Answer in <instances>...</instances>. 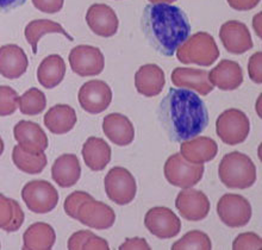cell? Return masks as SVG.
<instances>
[{
  "mask_svg": "<svg viewBox=\"0 0 262 250\" xmlns=\"http://www.w3.org/2000/svg\"><path fill=\"white\" fill-rule=\"evenodd\" d=\"M78 121L74 108L66 104L50 107L45 115V125L54 135H64L74 128Z\"/></svg>",
  "mask_w": 262,
  "mask_h": 250,
  "instance_id": "cell-26",
  "label": "cell"
},
{
  "mask_svg": "<svg viewBox=\"0 0 262 250\" xmlns=\"http://www.w3.org/2000/svg\"><path fill=\"white\" fill-rule=\"evenodd\" d=\"M176 208L184 219L199 222L205 219L210 212V200L202 191L183 188L176 200Z\"/></svg>",
  "mask_w": 262,
  "mask_h": 250,
  "instance_id": "cell-14",
  "label": "cell"
},
{
  "mask_svg": "<svg viewBox=\"0 0 262 250\" xmlns=\"http://www.w3.org/2000/svg\"><path fill=\"white\" fill-rule=\"evenodd\" d=\"M66 75L64 60L57 54L49 55L42 60L37 68V80L45 88H55L62 82Z\"/></svg>",
  "mask_w": 262,
  "mask_h": 250,
  "instance_id": "cell-28",
  "label": "cell"
},
{
  "mask_svg": "<svg viewBox=\"0 0 262 250\" xmlns=\"http://www.w3.org/2000/svg\"><path fill=\"white\" fill-rule=\"evenodd\" d=\"M119 250H150V245L148 244V242L144 238L141 237H135V238H126L124 243L119 245Z\"/></svg>",
  "mask_w": 262,
  "mask_h": 250,
  "instance_id": "cell-40",
  "label": "cell"
},
{
  "mask_svg": "<svg viewBox=\"0 0 262 250\" xmlns=\"http://www.w3.org/2000/svg\"><path fill=\"white\" fill-rule=\"evenodd\" d=\"M205 167L204 165H194L185 160L180 153L173 154L167 158L163 174L166 180L172 186L180 188H191L199 184L203 179Z\"/></svg>",
  "mask_w": 262,
  "mask_h": 250,
  "instance_id": "cell-7",
  "label": "cell"
},
{
  "mask_svg": "<svg viewBox=\"0 0 262 250\" xmlns=\"http://www.w3.org/2000/svg\"><path fill=\"white\" fill-rule=\"evenodd\" d=\"M141 28L145 39L159 54L173 56L190 37V20L180 7L169 4H150L144 7Z\"/></svg>",
  "mask_w": 262,
  "mask_h": 250,
  "instance_id": "cell-2",
  "label": "cell"
},
{
  "mask_svg": "<svg viewBox=\"0 0 262 250\" xmlns=\"http://www.w3.org/2000/svg\"><path fill=\"white\" fill-rule=\"evenodd\" d=\"M165 85V72L158 64H143L138 68L135 74V87H136L137 92L147 98L159 96Z\"/></svg>",
  "mask_w": 262,
  "mask_h": 250,
  "instance_id": "cell-20",
  "label": "cell"
},
{
  "mask_svg": "<svg viewBox=\"0 0 262 250\" xmlns=\"http://www.w3.org/2000/svg\"><path fill=\"white\" fill-rule=\"evenodd\" d=\"M111 147L100 137H90L82 146V157L86 166L93 172L106 168L111 161Z\"/></svg>",
  "mask_w": 262,
  "mask_h": 250,
  "instance_id": "cell-25",
  "label": "cell"
},
{
  "mask_svg": "<svg viewBox=\"0 0 262 250\" xmlns=\"http://www.w3.org/2000/svg\"><path fill=\"white\" fill-rule=\"evenodd\" d=\"M69 66L79 77H96L104 71L105 57L101 50L92 46H76L68 56Z\"/></svg>",
  "mask_w": 262,
  "mask_h": 250,
  "instance_id": "cell-10",
  "label": "cell"
},
{
  "mask_svg": "<svg viewBox=\"0 0 262 250\" xmlns=\"http://www.w3.org/2000/svg\"><path fill=\"white\" fill-rule=\"evenodd\" d=\"M93 197L89 193L83 191H75L73 192L66 198L64 204H63V209L66 215L71 217V218L75 219L76 218V213H78V210L83 201L89 200V199H92Z\"/></svg>",
  "mask_w": 262,
  "mask_h": 250,
  "instance_id": "cell-36",
  "label": "cell"
},
{
  "mask_svg": "<svg viewBox=\"0 0 262 250\" xmlns=\"http://www.w3.org/2000/svg\"><path fill=\"white\" fill-rule=\"evenodd\" d=\"M218 176L225 187L231 190H247L256 181V167L248 155L231 151L222 158Z\"/></svg>",
  "mask_w": 262,
  "mask_h": 250,
  "instance_id": "cell-3",
  "label": "cell"
},
{
  "mask_svg": "<svg viewBox=\"0 0 262 250\" xmlns=\"http://www.w3.org/2000/svg\"><path fill=\"white\" fill-rule=\"evenodd\" d=\"M253 27H254V30H255L256 35L259 36V37L261 38V12L257 13L255 17H254L253 19Z\"/></svg>",
  "mask_w": 262,
  "mask_h": 250,
  "instance_id": "cell-43",
  "label": "cell"
},
{
  "mask_svg": "<svg viewBox=\"0 0 262 250\" xmlns=\"http://www.w3.org/2000/svg\"><path fill=\"white\" fill-rule=\"evenodd\" d=\"M56 241V234L48 223L31 224L23 235L24 250H50Z\"/></svg>",
  "mask_w": 262,
  "mask_h": 250,
  "instance_id": "cell-27",
  "label": "cell"
},
{
  "mask_svg": "<svg viewBox=\"0 0 262 250\" xmlns=\"http://www.w3.org/2000/svg\"><path fill=\"white\" fill-rule=\"evenodd\" d=\"M81 176V166L75 154H63L53 164L52 177L62 188L74 186Z\"/></svg>",
  "mask_w": 262,
  "mask_h": 250,
  "instance_id": "cell-24",
  "label": "cell"
},
{
  "mask_svg": "<svg viewBox=\"0 0 262 250\" xmlns=\"http://www.w3.org/2000/svg\"><path fill=\"white\" fill-rule=\"evenodd\" d=\"M47 34H61L63 35L68 41H74V38L64 30L63 27L56 21L49 19H36L31 20L27 27H25L24 35L27 42L31 46L32 53L37 54L38 42L43 36Z\"/></svg>",
  "mask_w": 262,
  "mask_h": 250,
  "instance_id": "cell-29",
  "label": "cell"
},
{
  "mask_svg": "<svg viewBox=\"0 0 262 250\" xmlns=\"http://www.w3.org/2000/svg\"><path fill=\"white\" fill-rule=\"evenodd\" d=\"M68 249L69 250H108L107 241L94 235L90 230H80L76 231L68 240Z\"/></svg>",
  "mask_w": 262,
  "mask_h": 250,
  "instance_id": "cell-32",
  "label": "cell"
},
{
  "mask_svg": "<svg viewBox=\"0 0 262 250\" xmlns=\"http://www.w3.org/2000/svg\"><path fill=\"white\" fill-rule=\"evenodd\" d=\"M13 136L18 146L28 153H45L48 148V137L41 126L34 122H18L13 128Z\"/></svg>",
  "mask_w": 262,
  "mask_h": 250,
  "instance_id": "cell-17",
  "label": "cell"
},
{
  "mask_svg": "<svg viewBox=\"0 0 262 250\" xmlns=\"http://www.w3.org/2000/svg\"><path fill=\"white\" fill-rule=\"evenodd\" d=\"M78 100L80 106L87 113L99 115L110 106L111 87L103 80H90L80 87Z\"/></svg>",
  "mask_w": 262,
  "mask_h": 250,
  "instance_id": "cell-12",
  "label": "cell"
},
{
  "mask_svg": "<svg viewBox=\"0 0 262 250\" xmlns=\"http://www.w3.org/2000/svg\"><path fill=\"white\" fill-rule=\"evenodd\" d=\"M21 199L30 211L45 215L56 208L59 193L49 181L32 180L21 190Z\"/></svg>",
  "mask_w": 262,
  "mask_h": 250,
  "instance_id": "cell-8",
  "label": "cell"
},
{
  "mask_svg": "<svg viewBox=\"0 0 262 250\" xmlns=\"http://www.w3.org/2000/svg\"><path fill=\"white\" fill-rule=\"evenodd\" d=\"M0 249H2V244H0Z\"/></svg>",
  "mask_w": 262,
  "mask_h": 250,
  "instance_id": "cell-46",
  "label": "cell"
},
{
  "mask_svg": "<svg viewBox=\"0 0 262 250\" xmlns=\"http://www.w3.org/2000/svg\"><path fill=\"white\" fill-rule=\"evenodd\" d=\"M174 86L194 90L199 96H207L213 90L214 87L209 81V72L196 68L178 67L170 75Z\"/></svg>",
  "mask_w": 262,
  "mask_h": 250,
  "instance_id": "cell-18",
  "label": "cell"
},
{
  "mask_svg": "<svg viewBox=\"0 0 262 250\" xmlns=\"http://www.w3.org/2000/svg\"><path fill=\"white\" fill-rule=\"evenodd\" d=\"M64 0H32V4L38 11L45 13H57L62 10Z\"/></svg>",
  "mask_w": 262,
  "mask_h": 250,
  "instance_id": "cell-39",
  "label": "cell"
},
{
  "mask_svg": "<svg viewBox=\"0 0 262 250\" xmlns=\"http://www.w3.org/2000/svg\"><path fill=\"white\" fill-rule=\"evenodd\" d=\"M18 93L10 86H0V116L13 115L18 107Z\"/></svg>",
  "mask_w": 262,
  "mask_h": 250,
  "instance_id": "cell-35",
  "label": "cell"
},
{
  "mask_svg": "<svg viewBox=\"0 0 262 250\" xmlns=\"http://www.w3.org/2000/svg\"><path fill=\"white\" fill-rule=\"evenodd\" d=\"M27 0H0V12L14 10L17 7L24 5Z\"/></svg>",
  "mask_w": 262,
  "mask_h": 250,
  "instance_id": "cell-42",
  "label": "cell"
},
{
  "mask_svg": "<svg viewBox=\"0 0 262 250\" xmlns=\"http://www.w3.org/2000/svg\"><path fill=\"white\" fill-rule=\"evenodd\" d=\"M86 23L93 34L100 37H112L117 34L119 20L117 13L106 4H93L86 12Z\"/></svg>",
  "mask_w": 262,
  "mask_h": 250,
  "instance_id": "cell-16",
  "label": "cell"
},
{
  "mask_svg": "<svg viewBox=\"0 0 262 250\" xmlns=\"http://www.w3.org/2000/svg\"><path fill=\"white\" fill-rule=\"evenodd\" d=\"M12 161L14 166L27 174H38L47 167V156L45 153H28L18 146H14L12 151Z\"/></svg>",
  "mask_w": 262,
  "mask_h": 250,
  "instance_id": "cell-31",
  "label": "cell"
},
{
  "mask_svg": "<svg viewBox=\"0 0 262 250\" xmlns=\"http://www.w3.org/2000/svg\"><path fill=\"white\" fill-rule=\"evenodd\" d=\"M180 154L191 164L204 165L217 156L218 146L210 137L196 136L181 143Z\"/></svg>",
  "mask_w": 262,
  "mask_h": 250,
  "instance_id": "cell-19",
  "label": "cell"
},
{
  "mask_svg": "<svg viewBox=\"0 0 262 250\" xmlns=\"http://www.w3.org/2000/svg\"><path fill=\"white\" fill-rule=\"evenodd\" d=\"M151 4H170L176 0H149Z\"/></svg>",
  "mask_w": 262,
  "mask_h": 250,
  "instance_id": "cell-44",
  "label": "cell"
},
{
  "mask_svg": "<svg viewBox=\"0 0 262 250\" xmlns=\"http://www.w3.org/2000/svg\"><path fill=\"white\" fill-rule=\"evenodd\" d=\"M261 0H227L229 6L236 11H249L259 5Z\"/></svg>",
  "mask_w": 262,
  "mask_h": 250,
  "instance_id": "cell-41",
  "label": "cell"
},
{
  "mask_svg": "<svg viewBox=\"0 0 262 250\" xmlns=\"http://www.w3.org/2000/svg\"><path fill=\"white\" fill-rule=\"evenodd\" d=\"M187 249H200L211 250L212 242L205 233L200 230H192L185 234L179 241L172 245V250H187Z\"/></svg>",
  "mask_w": 262,
  "mask_h": 250,
  "instance_id": "cell-34",
  "label": "cell"
},
{
  "mask_svg": "<svg viewBox=\"0 0 262 250\" xmlns=\"http://www.w3.org/2000/svg\"><path fill=\"white\" fill-rule=\"evenodd\" d=\"M75 219L91 229L106 230L114 226L116 213L111 206L92 198L82 202Z\"/></svg>",
  "mask_w": 262,
  "mask_h": 250,
  "instance_id": "cell-13",
  "label": "cell"
},
{
  "mask_svg": "<svg viewBox=\"0 0 262 250\" xmlns=\"http://www.w3.org/2000/svg\"><path fill=\"white\" fill-rule=\"evenodd\" d=\"M47 106L46 94L36 87L28 89L18 98V107L25 116H37L45 111Z\"/></svg>",
  "mask_w": 262,
  "mask_h": 250,
  "instance_id": "cell-33",
  "label": "cell"
},
{
  "mask_svg": "<svg viewBox=\"0 0 262 250\" xmlns=\"http://www.w3.org/2000/svg\"><path fill=\"white\" fill-rule=\"evenodd\" d=\"M105 193L115 204H130L137 194V184L133 174L124 167H114L104 179Z\"/></svg>",
  "mask_w": 262,
  "mask_h": 250,
  "instance_id": "cell-6",
  "label": "cell"
},
{
  "mask_svg": "<svg viewBox=\"0 0 262 250\" xmlns=\"http://www.w3.org/2000/svg\"><path fill=\"white\" fill-rule=\"evenodd\" d=\"M234 250H246V249H262V240L259 235L254 233H243L238 235L232 242Z\"/></svg>",
  "mask_w": 262,
  "mask_h": 250,
  "instance_id": "cell-37",
  "label": "cell"
},
{
  "mask_svg": "<svg viewBox=\"0 0 262 250\" xmlns=\"http://www.w3.org/2000/svg\"><path fill=\"white\" fill-rule=\"evenodd\" d=\"M209 81L222 90L237 89L243 83L242 68L235 61L222 60L209 72Z\"/></svg>",
  "mask_w": 262,
  "mask_h": 250,
  "instance_id": "cell-23",
  "label": "cell"
},
{
  "mask_svg": "<svg viewBox=\"0 0 262 250\" xmlns=\"http://www.w3.org/2000/svg\"><path fill=\"white\" fill-rule=\"evenodd\" d=\"M217 215L229 228H242L250 222L253 210L250 202L239 194H224L217 202Z\"/></svg>",
  "mask_w": 262,
  "mask_h": 250,
  "instance_id": "cell-9",
  "label": "cell"
},
{
  "mask_svg": "<svg viewBox=\"0 0 262 250\" xmlns=\"http://www.w3.org/2000/svg\"><path fill=\"white\" fill-rule=\"evenodd\" d=\"M177 57L184 64L209 67L220 57L217 43L209 32L192 35L177 50Z\"/></svg>",
  "mask_w": 262,
  "mask_h": 250,
  "instance_id": "cell-4",
  "label": "cell"
},
{
  "mask_svg": "<svg viewBox=\"0 0 262 250\" xmlns=\"http://www.w3.org/2000/svg\"><path fill=\"white\" fill-rule=\"evenodd\" d=\"M25 215L14 199L0 193V229L6 233H16L24 223Z\"/></svg>",
  "mask_w": 262,
  "mask_h": 250,
  "instance_id": "cell-30",
  "label": "cell"
},
{
  "mask_svg": "<svg viewBox=\"0 0 262 250\" xmlns=\"http://www.w3.org/2000/svg\"><path fill=\"white\" fill-rule=\"evenodd\" d=\"M250 122L245 112L238 108H229L222 112L216 121V133L222 142L236 146L248 139Z\"/></svg>",
  "mask_w": 262,
  "mask_h": 250,
  "instance_id": "cell-5",
  "label": "cell"
},
{
  "mask_svg": "<svg viewBox=\"0 0 262 250\" xmlns=\"http://www.w3.org/2000/svg\"><path fill=\"white\" fill-rule=\"evenodd\" d=\"M261 61H262V53L257 52L253 54L248 61V73L249 78L252 79L253 82L261 85L262 83V73H261Z\"/></svg>",
  "mask_w": 262,
  "mask_h": 250,
  "instance_id": "cell-38",
  "label": "cell"
},
{
  "mask_svg": "<svg viewBox=\"0 0 262 250\" xmlns=\"http://www.w3.org/2000/svg\"><path fill=\"white\" fill-rule=\"evenodd\" d=\"M159 121L173 142L194 139L209 125V111L202 98L187 88H170L159 105Z\"/></svg>",
  "mask_w": 262,
  "mask_h": 250,
  "instance_id": "cell-1",
  "label": "cell"
},
{
  "mask_svg": "<svg viewBox=\"0 0 262 250\" xmlns=\"http://www.w3.org/2000/svg\"><path fill=\"white\" fill-rule=\"evenodd\" d=\"M27 54L19 46L6 44L0 48V75L14 80L19 79L28 70Z\"/></svg>",
  "mask_w": 262,
  "mask_h": 250,
  "instance_id": "cell-22",
  "label": "cell"
},
{
  "mask_svg": "<svg viewBox=\"0 0 262 250\" xmlns=\"http://www.w3.org/2000/svg\"><path fill=\"white\" fill-rule=\"evenodd\" d=\"M222 44L228 53L241 55L249 52L254 43L248 27L238 20H228L220 29Z\"/></svg>",
  "mask_w": 262,
  "mask_h": 250,
  "instance_id": "cell-15",
  "label": "cell"
},
{
  "mask_svg": "<svg viewBox=\"0 0 262 250\" xmlns=\"http://www.w3.org/2000/svg\"><path fill=\"white\" fill-rule=\"evenodd\" d=\"M4 149H5V146H4V141L2 137H0V156H2L4 153Z\"/></svg>",
  "mask_w": 262,
  "mask_h": 250,
  "instance_id": "cell-45",
  "label": "cell"
},
{
  "mask_svg": "<svg viewBox=\"0 0 262 250\" xmlns=\"http://www.w3.org/2000/svg\"><path fill=\"white\" fill-rule=\"evenodd\" d=\"M103 131L112 143L126 147L134 142L135 128L130 119L122 113H110L103 119Z\"/></svg>",
  "mask_w": 262,
  "mask_h": 250,
  "instance_id": "cell-21",
  "label": "cell"
},
{
  "mask_svg": "<svg viewBox=\"0 0 262 250\" xmlns=\"http://www.w3.org/2000/svg\"><path fill=\"white\" fill-rule=\"evenodd\" d=\"M144 225L155 237L160 240H169L179 235L181 220L173 210L165 206H156L145 213Z\"/></svg>",
  "mask_w": 262,
  "mask_h": 250,
  "instance_id": "cell-11",
  "label": "cell"
}]
</instances>
